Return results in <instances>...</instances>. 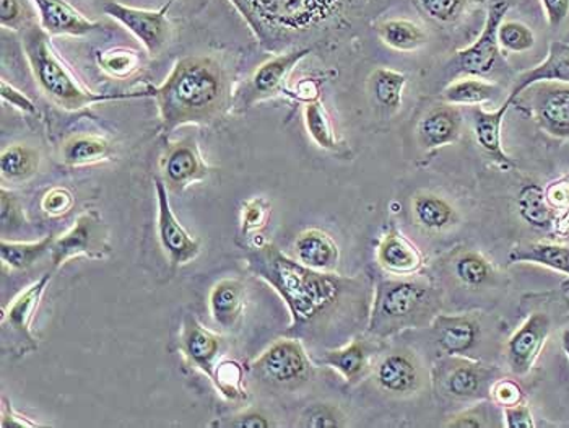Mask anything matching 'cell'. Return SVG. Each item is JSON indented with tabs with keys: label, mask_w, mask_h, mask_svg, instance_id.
<instances>
[{
	"label": "cell",
	"mask_w": 569,
	"mask_h": 428,
	"mask_svg": "<svg viewBox=\"0 0 569 428\" xmlns=\"http://www.w3.org/2000/svg\"><path fill=\"white\" fill-rule=\"evenodd\" d=\"M548 27L557 31L569 19V0H540Z\"/></svg>",
	"instance_id": "c3c4849f"
},
{
	"label": "cell",
	"mask_w": 569,
	"mask_h": 428,
	"mask_svg": "<svg viewBox=\"0 0 569 428\" xmlns=\"http://www.w3.org/2000/svg\"><path fill=\"white\" fill-rule=\"evenodd\" d=\"M111 156V146L97 136H76L67 140L62 149V158L69 167L98 163Z\"/></svg>",
	"instance_id": "e575fe53"
},
{
	"label": "cell",
	"mask_w": 569,
	"mask_h": 428,
	"mask_svg": "<svg viewBox=\"0 0 569 428\" xmlns=\"http://www.w3.org/2000/svg\"><path fill=\"white\" fill-rule=\"evenodd\" d=\"M512 104H515V98L508 97L495 111H485L479 107H473L472 110L473 136H476L477 146L503 171H511L518 167L515 158L506 153L503 139H501L505 116Z\"/></svg>",
	"instance_id": "9a60e30c"
},
{
	"label": "cell",
	"mask_w": 569,
	"mask_h": 428,
	"mask_svg": "<svg viewBox=\"0 0 569 428\" xmlns=\"http://www.w3.org/2000/svg\"><path fill=\"white\" fill-rule=\"evenodd\" d=\"M409 77L406 73L397 72L395 69H378L371 76V91L376 103L396 113L402 107L403 90H406Z\"/></svg>",
	"instance_id": "1f68e13d"
},
{
	"label": "cell",
	"mask_w": 569,
	"mask_h": 428,
	"mask_svg": "<svg viewBox=\"0 0 569 428\" xmlns=\"http://www.w3.org/2000/svg\"><path fill=\"white\" fill-rule=\"evenodd\" d=\"M561 346H563L565 354H567L569 360V331H565L563 339H561Z\"/></svg>",
	"instance_id": "680465c9"
},
{
	"label": "cell",
	"mask_w": 569,
	"mask_h": 428,
	"mask_svg": "<svg viewBox=\"0 0 569 428\" xmlns=\"http://www.w3.org/2000/svg\"><path fill=\"white\" fill-rule=\"evenodd\" d=\"M298 261L315 271H336L340 261V249L330 235L319 228H308L295 241Z\"/></svg>",
	"instance_id": "7402d4cb"
},
{
	"label": "cell",
	"mask_w": 569,
	"mask_h": 428,
	"mask_svg": "<svg viewBox=\"0 0 569 428\" xmlns=\"http://www.w3.org/2000/svg\"><path fill=\"white\" fill-rule=\"evenodd\" d=\"M485 417L482 414L477 412V410H469V412L460 414V416L455 417L451 422L446 424L445 427L449 428H482L487 427L485 424Z\"/></svg>",
	"instance_id": "9f6ffc18"
},
{
	"label": "cell",
	"mask_w": 569,
	"mask_h": 428,
	"mask_svg": "<svg viewBox=\"0 0 569 428\" xmlns=\"http://www.w3.org/2000/svg\"><path fill=\"white\" fill-rule=\"evenodd\" d=\"M515 104L525 108L547 136L569 140V83H533L515 98Z\"/></svg>",
	"instance_id": "52a82bcc"
},
{
	"label": "cell",
	"mask_w": 569,
	"mask_h": 428,
	"mask_svg": "<svg viewBox=\"0 0 569 428\" xmlns=\"http://www.w3.org/2000/svg\"><path fill=\"white\" fill-rule=\"evenodd\" d=\"M40 9L41 24L46 31L52 34H80L90 33L97 23L83 19L76 9L64 0H34Z\"/></svg>",
	"instance_id": "4316f807"
},
{
	"label": "cell",
	"mask_w": 569,
	"mask_h": 428,
	"mask_svg": "<svg viewBox=\"0 0 569 428\" xmlns=\"http://www.w3.org/2000/svg\"><path fill=\"white\" fill-rule=\"evenodd\" d=\"M270 203L262 198L251 199L242 207L241 231L244 235L261 230L269 222Z\"/></svg>",
	"instance_id": "ee69618b"
},
{
	"label": "cell",
	"mask_w": 569,
	"mask_h": 428,
	"mask_svg": "<svg viewBox=\"0 0 569 428\" xmlns=\"http://www.w3.org/2000/svg\"><path fill=\"white\" fill-rule=\"evenodd\" d=\"M537 82L569 83V43L567 41H551L547 58L539 66L526 70L516 79L509 97H518Z\"/></svg>",
	"instance_id": "603a6c76"
},
{
	"label": "cell",
	"mask_w": 569,
	"mask_h": 428,
	"mask_svg": "<svg viewBox=\"0 0 569 428\" xmlns=\"http://www.w3.org/2000/svg\"><path fill=\"white\" fill-rule=\"evenodd\" d=\"M251 370L267 385L295 388L311 380L315 365L300 340L280 339L252 361Z\"/></svg>",
	"instance_id": "8992f818"
},
{
	"label": "cell",
	"mask_w": 569,
	"mask_h": 428,
	"mask_svg": "<svg viewBox=\"0 0 569 428\" xmlns=\"http://www.w3.org/2000/svg\"><path fill=\"white\" fill-rule=\"evenodd\" d=\"M378 384L392 395H412L420 384L416 360L409 354L396 352L385 357L376 371Z\"/></svg>",
	"instance_id": "484cf974"
},
{
	"label": "cell",
	"mask_w": 569,
	"mask_h": 428,
	"mask_svg": "<svg viewBox=\"0 0 569 428\" xmlns=\"http://www.w3.org/2000/svg\"><path fill=\"white\" fill-rule=\"evenodd\" d=\"M149 90L157 100L164 135H171L178 126L217 121L230 100L228 73L219 61L207 56L182 59L163 86Z\"/></svg>",
	"instance_id": "7a4b0ae2"
},
{
	"label": "cell",
	"mask_w": 569,
	"mask_h": 428,
	"mask_svg": "<svg viewBox=\"0 0 569 428\" xmlns=\"http://www.w3.org/2000/svg\"><path fill=\"white\" fill-rule=\"evenodd\" d=\"M227 427L234 428H269L272 427V424L269 422L266 416L259 412H242L240 416L233 417L230 422L227 424Z\"/></svg>",
	"instance_id": "11a10c76"
},
{
	"label": "cell",
	"mask_w": 569,
	"mask_h": 428,
	"mask_svg": "<svg viewBox=\"0 0 569 428\" xmlns=\"http://www.w3.org/2000/svg\"><path fill=\"white\" fill-rule=\"evenodd\" d=\"M111 252L110 230L97 210H87L73 227L61 238H56L51 247L52 271L62 268L69 259L87 256L90 259H104Z\"/></svg>",
	"instance_id": "ba28073f"
},
{
	"label": "cell",
	"mask_w": 569,
	"mask_h": 428,
	"mask_svg": "<svg viewBox=\"0 0 569 428\" xmlns=\"http://www.w3.org/2000/svg\"><path fill=\"white\" fill-rule=\"evenodd\" d=\"M24 51L41 89L54 103L66 110H82L90 104L103 103V101L152 97L150 90L143 93L97 94L83 89L79 80L56 58L51 46L48 44V38L40 30L28 31L24 37Z\"/></svg>",
	"instance_id": "277c9868"
},
{
	"label": "cell",
	"mask_w": 569,
	"mask_h": 428,
	"mask_svg": "<svg viewBox=\"0 0 569 428\" xmlns=\"http://www.w3.org/2000/svg\"><path fill=\"white\" fill-rule=\"evenodd\" d=\"M563 41H567V43H569V31H568V33H567V34H565V37H563Z\"/></svg>",
	"instance_id": "91938a15"
},
{
	"label": "cell",
	"mask_w": 569,
	"mask_h": 428,
	"mask_svg": "<svg viewBox=\"0 0 569 428\" xmlns=\"http://www.w3.org/2000/svg\"><path fill=\"white\" fill-rule=\"evenodd\" d=\"M372 354H375V346L368 340L357 338L342 349L329 350L319 361L339 371L347 384L357 385L370 371Z\"/></svg>",
	"instance_id": "cb8c5ba5"
},
{
	"label": "cell",
	"mask_w": 569,
	"mask_h": 428,
	"mask_svg": "<svg viewBox=\"0 0 569 428\" xmlns=\"http://www.w3.org/2000/svg\"><path fill=\"white\" fill-rule=\"evenodd\" d=\"M490 396L495 405L500 407H511L526 402V395L521 386L515 380H498L490 388Z\"/></svg>",
	"instance_id": "bcb514c9"
},
{
	"label": "cell",
	"mask_w": 569,
	"mask_h": 428,
	"mask_svg": "<svg viewBox=\"0 0 569 428\" xmlns=\"http://www.w3.org/2000/svg\"><path fill=\"white\" fill-rule=\"evenodd\" d=\"M163 181L168 191L182 192L192 182L206 180L209 175L194 140H181L167 150L163 158Z\"/></svg>",
	"instance_id": "2e32d148"
},
{
	"label": "cell",
	"mask_w": 569,
	"mask_h": 428,
	"mask_svg": "<svg viewBox=\"0 0 569 428\" xmlns=\"http://www.w3.org/2000/svg\"><path fill=\"white\" fill-rule=\"evenodd\" d=\"M0 203H2V227L7 226H22L23 210L20 206L19 199L13 192L2 189L0 192Z\"/></svg>",
	"instance_id": "681fc988"
},
{
	"label": "cell",
	"mask_w": 569,
	"mask_h": 428,
	"mask_svg": "<svg viewBox=\"0 0 569 428\" xmlns=\"http://www.w3.org/2000/svg\"><path fill=\"white\" fill-rule=\"evenodd\" d=\"M305 427L309 428H332L340 427V414L328 405H316L307 410L303 417Z\"/></svg>",
	"instance_id": "7dc6e473"
},
{
	"label": "cell",
	"mask_w": 569,
	"mask_h": 428,
	"mask_svg": "<svg viewBox=\"0 0 569 428\" xmlns=\"http://www.w3.org/2000/svg\"><path fill=\"white\" fill-rule=\"evenodd\" d=\"M511 3L509 0H493L488 9L487 20H485L483 31L480 37L467 48L460 49L455 58L456 70L466 73L469 77L490 76L497 69L500 61V41H498V30L505 22Z\"/></svg>",
	"instance_id": "9c48e42d"
},
{
	"label": "cell",
	"mask_w": 569,
	"mask_h": 428,
	"mask_svg": "<svg viewBox=\"0 0 569 428\" xmlns=\"http://www.w3.org/2000/svg\"><path fill=\"white\" fill-rule=\"evenodd\" d=\"M431 287L417 280H382L376 287L372 303L371 335L385 338L407 326L416 325L430 307Z\"/></svg>",
	"instance_id": "5b68a950"
},
{
	"label": "cell",
	"mask_w": 569,
	"mask_h": 428,
	"mask_svg": "<svg viewBox=\"0 0 569 428\" xmlns=\"http://www.w3.org/2000/svg\"><path fill=\"white\" fill-rule=\"evenodd\" d=\"M0 22L10 28L22 23V6L19 0H0Z\"/></svg>",
	"instance_id": "db71d44e"
},
{
	"label": "cell",
	"mask_w": 569,
	"mask_h": 428,
	"mask_svg": "<svg viewBox=\"0 0 569 428\" xmlns=\"http://www.w3.org/2000/svg\"><path fill=\"white\" fill-rule=\"evenodd\" d=\"M291 94L298 98V100L305 101V103H311V101H316L319 98V86L315 80L305 79L298 83L297 89Z\"/></svg>",
	"instance_id": "6f0895ef"
},
{
	"label": "cell",
	"mask_w": 569,
	"mask_h": 428,
	"mask_svg": "<svg viewBox=\"0 0 569 428\" xmlns=\"http://www.w3.org/2000/svg\"><path fill=\"white\" fill-rule=\"evenodd\" d=\"M382 43L399 52H413L428 43V33L420 23L409 19L385 20L376 24Z\"/></svg>",
	"instance_id": "f546056e"
},
{
	"label": "cell",
	"mask_w": 569,
	"mask_h": 428,
	"mask_svg": "<svg viewBox=\"0 0 569 428\" xmlns=\"http://www.w3.org/2000/svg\"><path fill=\"white\" fill-rule=\"evenodd\" d=\"M51 279L52 272H46L41 279L28 287L2 311V331H9L10 336L17 340L20 354L38 349L37 338L31 332V326H33L34 316H37Z\"/></svg>",
	"instance_id": "8fae6325"
},
{
	"label": "cell",
	"mask_w": 569,
	"mask_h": 428,
	"mask_svg": "<svg viewBox=\"0 0 569 428\" xmlns=\"http://www.w3.org/2000/svg\"><path fill=\"white\" fill-rule=\"evenodd\" d=\"M0 94H2L3 101L12 104L13 108L22 111V113H37V107H34L33 101H31L27 94H23L22 91L7 83L6 80H2V83H0Z\"/></svg>",
	"instance_id": "f907efd6"
},
{
	"label": "cell",
	"mask_w": 569,
	"mask_h": 428,
	"mask_svg": "<svg viewBox=\"0 0 569 428\" xmlns=\"http://www.w3.org/2000/svg\"><path fill=\"white\" fill-rule=\"evenodd\" d=\"M421 16L433 23L452 24L466 13L470 0H412Z\"/></svg>",
	"instance_id": "ab89813d"
},
{
	"label": "cell",
	"mask_w": 569,
	"mask_h": 428,
	"mask_svg": "<svg viewBox=\"0 0 569 428\" xmlns=\"http://www.w3.org/2000/svg\"><path fill=\"white\" fill-rule=\"evenodd\" d=\"M449 364L441 375V385L446 395L455 399H476L487 389L488 371L483 365L458 360Z\"/></svg>",
	"instance_id": "d4e9b609"
},
{
	"label": "cell",
	"mask_w": 569,
	"mask_h": 428,
	"mask_svg": "<svg viewBox=\"0 0 569 428\" xmlns=\"http://www.w3.org/2000/svg\"><path fill=\"white\" fill-rule=\"evenodd\" d=\"M2 428H34L40 427V424L31 422L27 417H23L22 414L17 412L12 406L7 402V399H2Z\"/></svg>",
	"instance_id": "f5cc1de1"
},
{
	"label": "cell",
	"mask_w": 569,
	"mask_h": 428,
	"mask_svg": "<svg viewBox=\"0 0 569 428\" xmlns=\"http://www.w3.org/2000/svg\"><path fill=\"white\" fill-rule=\"evenodd\" d=\"M221 349H223V340L219 335L203 328L196 318L186 319L181 338H179V350L210 380L217 365L220 364Z\"/></svg>",
	"instance_id": "ac0fdd59"
},
{
	"label": "cell",
	"mask_w": 569,
	"mask_h": 428,
	"mask_svg": "<svg viewBox=\"0 0 569 428\" xmlns=\"http://www.w3.org/2000/svg\"><path fill=\"white\" fill-rule=\"evenodd\" d=\"M378 262L392 276L413 277L423 271L427 261L413 241L399 230H391L379 241Z\"/></svg>",
	"instance_id": "d6986e66"
},
{
	"label": "cell",
	"mask_w": 569,
	"mask_h": 428,
	"mask_svg": "<svg viewBox=\"0 0 569 428\" xmlns=\"http://www.w3.org/2000/svg\"><path fill=\"white\" fill-rule=\"evenodd\" d=\"M246 287L241 280L223 279L210 292L209 307L216 325L223 331L240 328L246 310Z\"/></svg>",
	"instance_id": "44dd1931"
},
{
	"label": "cell",
	"mask_w": 569,
	"mask_h": 428,
	"mask_svg": "<svg viewBox=\"0 0 569 428\" xmlns=\"http://www.w3.org/2000/svg\"><path fill=\"white\" fill-rule=\"evenodd\" d=\"M462 126L463 116L459 107L442 101L430 108L418 122V142L427 150L451 146L460 139Z\"/></svg>",
	"instance_id": "e0dca14e"
},
{
	"label": "cell",
	"mask_w": 569,
	"mask_h": 428,
	"mask_svg": "<svg viewBox=\"0 0 569 428\" xmlns=\"http://www.w3.org/2000/svg\"><path fill=\"white\" fill-rule=\"evenodd\" d=\"M40 167V153L28 146L7 147L0 157V170L6 180L22 182L30 180Z\"/></svg>",
	"instance_id": "d590c367"
},
{
	"label": "cell",
	"mask_w": 569,
	"mask_h": 428,
	"mask_svg": "<svg viewBox=\"0 0 569 428\" xmlns=\"http://www.w3.org/2000/svg\"><path fill=\"white\" fill-rule=\"evenodd\" d=\"M455 272L463 286L479 287L490 279L491 266L479 252L469 251L456 261Z\"/></svg>",
	"instance_id": "b9f144b4"
},
{
	"label": "cell",
	"mask_w": 569,
	"mask_h": 428,
	"mask_svg": "<svg viewBox=\"0 0 569 428\" xmlns=\"http://www.w3.org/2000/svg\"><path fill=\"white\" fill-rule=\"evenodd\" d=\"M249 269L273 287L291 315V329L305 328L330 313L349 289V280L315 271L284 256L273 245L252 247L246 255Z\"/></svg>",
	"instance_id": "6da1fadb"
},
{
	"label": "cell",
	"mask_w": 569,
	"mask_h": 428,
	"mask_svg": "<svg viewBox=\"0 0 569 428\" xmlns=\"http://www.w3.org/2000/svg\"><path fill=\"white\" fill-rule=\"evenodd\" d=\"M505 426L508 428H533L536 427V422H533L532 412H530L529 407H527L526 402H521V405H516L511 407H505Z\"/></svg>",
	"instance_id": "816d5d0a"
},
{
	"label": "cell",
	"mask_w": 569,
	"mask_h": 428,
	"mask_svg": "<svg viewBox=\"0 0 569 428\" xmlns=\"http://www.w3.org/2000/svg\"><path fill=\"white\" fill-rule=\"evenodd\" d=\"M439 349L451 357H466L480 338V326L470 316L439 315L433 321Z\"/></svg>",
	"instance_id": "ffe728a7"
},
{
	"label": "cell",
	"mask_w": 569,
	"mask_h": 428,
	"mask_svg": "<svg viewBox=\"0 0 569 428\" xmlns=\"http://www.w3.org/2000/svg\"><path fill=\"white\" fill-rule=\"evenodd\" d=\"M519 213L527 226L547 230L553 226L555 212L548 202L547 192L536 182H529L519 192Z\"/></svg>",
	"instance_id": "4dcf8cb0"
},
{
	"label": "cell",
	"mask_w": 569,
	"mask_h": 428,
	"mask_svg": "<svg viewBox=\"0 0 569 428\" xmlns=\"http://www.w3.org/2000/svg\"><path fill=\"white\" fill-rule=\"evenodd\" d=\"M498 41L501 49L512 54H522L530 51L537 43L536 33L529 24L519 22V20H505L498 30Z\"/></svg>",
	"instance_id": "60d3db41"
},
{
	"label": "cell",
	"mask_w": 569,
	"mask_h": 428,
	"mask_svg": "<svg viewBox=\"0 0 569 428\" xmlns=\"http://www.w3.org/2000/svg\"><path fill=\"white\" fill-rule=\"evenodd\" d=\"M56 238L58 237L49 235L34 243H13V241L2 240L0 258H2L3 266H7L10 271H27L34 262L40 261L46 252L51 251Z\"/></svg>",
	"instance_id": "d6a6232c"
},
{
	"label": "cell",
	"mask_w": 569,
	"mask_h": 428,
	"mask_svg": "<svg viewBox=\"0 0 569 428\" xmlns=\"http://www.w3.org/2000/svg\"><path fill=\"white\" fill-rule=\"evenodd\" d=\"M98 62H100L101 69L118 79L131 77L139 69V58L136 52L128 51V49H111V51L103 52Z\"/></svg>",
	"instance_id": "7bdbcfd3"
},
{
	"label": "cell",
	"mask_w": 569,
	"mask_h": 428,
	"mask_svg": "<svg viewBox=\"0 0 569 428\" xmlns=\"http://www.w3.org/2000/svg\"><path fill=\"white\" fill-rule=\"evenodd\" d=\"M379 2L381 0H318L319 6L332 17L340 30L355 28Z\"/></svg>",
	"instance_id": "74e56055"
},
{
	"label": "cell",
	"mask_w": 569,
	"mask_h": 428,
	"mask_svg": "<svg viewBox=\"0 0 569 428\" xmlns=\"http://www.w3.org/2000/svg\"><path fill=\"white\" fill-rule=\"evenodd\" d=\"M270 52L342 31L318 0H231Z\"/></svg>",
	"instance_id": "3957f363"
},
{
	"label": "cell",
	"mask_w": 569,
	"mask_h": 428,
	"mask_svg": "<svg viewBox=\"0 0 569 428\" xmlns=\"http://www.w3.org/2000/svg\"><path fill=\"white\" fill-rule=\"evenodd\" d=\"M413 213L421 227L441 231L456 220V210L445 198L437 195H418L413 199Z\"/></svg>",
	"instance_id": "836d02e7"
},
{
	"label": "cell",
	"mask_w": 569,
	"mask_h": 428,
	"mask_svg": "<svg viewBox=\"0 0 569 428\" xmlns=\"http://www.w3.org/2000/svg\"><path fill=\"white\" fill-rule=\"evenodd\" d=\"M308 54H311V48H298L295 51L277 54L270 61L263 62L261 68L256 70L254 76H252L248 91L242 97V103L246 107H251L256 101L277 97L280 93H290L287 90L288 76H290L295 66L303 61Z\"/></svg>",
	"instance_id": "4fadbf2b"
},
{
	"label": "cell",
	"mask_w": 569,
	"mask_h": 428,
	"mask_svg": "<svg viewBox=\"0 0 569 428\" xmlns=\"http://www.w3.org/2000/svg\"><path fill=\"white\" fill-rule=\"evenodd\" d=\"M73 206H76V198L67 188H52L51 191L46 192L41 201V209L49 217L67 216Z\"/></svg>",
	"instance_id": "f6af8a7d"
},
{
	"label": "cell",
	"mask_w": 569,
	"mask_h": 428,
	"mask_svg": "<svg viewBox=\"0 0 569 428\" xmlns=\"http://www.w3.org/2000/svg\"><path fill=\"white\" fill-rule=\"evenodd\" d=\"M305 126H307L308 135L315 140L316 146L330 150V152H336L339 149L336 129H333L328 110L321 101L316 100L307 103V107H305Z\"/></svg>",
	"instance_id": "8d00e7d4"
},
{
	"label": "cell",
	"mask_w": 569,
	"mask_h": 428,
	"mask_svg": "<svg viewBox=\"0 0 569 428\" xmlns=\"http://www.w3.org/2000/svg\"><path fill=\"white\" fill-rule=\"evenodd\" d=\"M153 181L158 201V240H160L161 248H163L164 255L168 256L173 268L189 265L198 258L200 243L176 219L170 199H168V188L164 181L160 178H153Z\"/></svg>",
	"instance_id": "30bf717a"
},
{
	"label": "cell",
	"mask_w": 569,
	"mask_h": 428,
	"mask_svg": "<svg viewBox=\"0 0 569 428\" xmlns=\"http://www.w3.org/2000/svg\"><path fill=\"white\" fill-rule=\"evenodd\" d=\"M511 265H539L569 277V247L555 243H525L512 248L508 256Z\"/></svg>",
	"instance_id": "f1b7e54d"
},
{
	"label": "cell",
	"mask_w": 569,
	"mask_h": 428,
	"mask_svg": "<svg viewBox=\"0 0 569 428\" xmlns=\"http://www.w3.org/2000/svg\"><path fill=\"white\" fill-rule=\"evenodd\" d=\"M168 7L160 12H149V10L132 9V7L118 2H108L104 6V12L128 27V30H131L149 49L150 54H157L167 43L168 34H170V23L164 17Z\"/></svg>",
	"instance_id": "5bb4252c"
},
{
	"label": "cell",
	"mask_w": 569,
	"mask_h": 428,
	"mask_svg": "<svg viewBox=\"0 0 569 428\" xmlns=\"http://www.w3.org/2000/svg\"><path fill=\"white\" fill-rule=\"evenodd\" d=\"M503 97V90L497 83L485 82L479 77H467L452 82L442 91L441 98L446 103L456 107H480V104L497 103Z\"/></svg>",
	"instance_id": "83f0119b"
},
{
	"label": "cell",
	"mask_w": 569,
	"mask_h": 428,
	"mask_svg": "<svg viewBox=\"0 0 569 428\" xmlns=\"http://www.w3.org/2000/svg\"><path fill=\"white\" fill-rule=\"evenodd\" d=\"M551 332V319L543 313H533L522 322L521 328L511 336L506 347V359L512 374L525 377L530 374L548 336Z\"/></svg>",
	"instance_id": "7c38bea8"
},
{
	"label": "cell",
	"mask_w": 569,
	"mask_h": 428,
	"mask_svg": "<svg viewBox=\"0 0 569 428\" xmlns=\"http://www.w3.org/2000/svg\"><path fill=\"white\" fill-rule=\"evenodd\" d=\"M213 385L219 389L220 395L230 401H244L248 399V391L244 388V374L238 361L224 360L217 365L212 377Z\"/></svg>",
	"instance_id": "f35d334b"
}]
</instances>
